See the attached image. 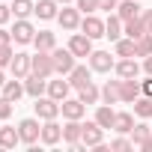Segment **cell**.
<instances>
[{
    "mask_svg": "<svg viewBox=\"0 0 152 152\" xmlns=\"http://www.w3.org/2000/svg\"><path fill=\"white\" fill-rule=\"evenodd\" d=\"M30 72L39 75V78H51L54 75V60H51V51H36L30 57Z\"/></svg>",
    "mask_w": 152,
    "mask_h": 152,
    "instance_id": "6da1fadb",
    "label": "cell"
},
{
    "mask_svg": "<svg viewBox=\"0 0 152 152\" xmlns=\"http://www.w3.org/2000/svg\"><path fill=\"white\" fill-rule=\"evenodd\" d=\"M51 60H54V72H57V75H69V72L75 69V54H72L69 48H66V51H63V48H54V51H51Z\"/></svg>",
    "mask_w": 152,
    "mask_h": 152,
    "instance_id": "7a4b0ae2",
    "label": "cell"
},
{
    "mask_svg": "<svg viewBox=\"0 0 152 152\" xmlns=\"http://www.w3.org/2000/svg\"><path fill=\"white\" fill-rule=\"evenodd\" d=\"M33 107H36V116H39V119H57V113L63 110V107H60V102H57V99H51V96H48V99H45V96H39Z\"/></svg>",
    "mask_w": 152,
    "mask_h": 152,
    "instance_id": "3957f363",
    "label": "cell"
},
{
    "mask_svg": "<svg viewBox=\"0 0 152 152\" xmlns=\"http://www.w3.org/2000/svg\"><path fill=\"white\" fill-rule=\"evenodd\" d=\"M12 39H15L18 45H30V42L36 39V30H33V24H30L27 18H18V21H15V27H12Z\"/></svg>",
    "mask_w": 152,
    "mask_h": 152,
    "instance_id": "277c9868",
    "label": "cell"
},
{
    "mask_svg": "<svg viewBox=\"0 0 152 152\" xmlns=\"http://www.w3.org/2000/svg\"><path fill=\"white\" fill-rule=\"evenodd\" d=\"M69 51H72L75 57H90V54H93V39H90L87 33H75V36L69 39Z\"/></svg>",
    "mask_w": 152,
    "mask_h": 152,
    "instance_id": "5b68a950",
    "label": "cell"
},
{
    "mask_svg": "<svg viewBox=\"0 0 152 152\" xmlns=\"http://www.w3.org/2000/svg\"><path fill=\"white\" fill-rule=\"evenodd\" d=\"M18 134H21V140H24V143H30V146H33V143L42 137V125H39L36 119H21Z\"/></svg>",
    "mask_w": 152,
    "mask_h": 152,
    "instance_id": "8992f818",
    "label": "cell"
},
{
    "mask_svg": "<svg viewBox=\"0 0 152 152\" xmlns=\"http://www.w3.org/2000/svg\"><path fill=\"white\" fill-rule=\"evenodd\" d=\"M116 63H113V57H110V51H93L90 54V69L93 72H110Z\"/></svg>",
    "mask_w": 152,
    "mask_h": 152,
    "instance_id": "52a82bcc",
    "label": "cell"
},
{
    "mask_svg": "<svg viewBox=\"0 0 152 152\" xmlns=\"http://www.w3.org/2000/svg\"><path fill=\"white\" fill-rule=\"evenodd\" d=\"M57 21H60V27L63 30H78L81 27V9H60L57 12Z\"/></svg>",
    "mask_w": 152,
    "mask_h": 152,
    "instance_id": "ba28073f",
    "label": "cell"
},
{
    "mask_svg": "<svg viewBox=\"0 0 152 152\" xmlns=\"http://www.w3.org/2000/svg\"><path fill=\"white\" fill-rule=\"evenodd\" d=\"M81 30H84L90 39H102V36H104V21L96 18V12H93V15H87V18L81 21Z\"/></svg>",
    "mask_w": 152,
    "mask_h": 152,
    "instance_id": "9c48e42d",
    "label": "cell"
},
{
    "mask_svg": "<svg viewBox=\"0 0 152 152\" xmlns=\"http://www.w3.org/2000/svg\"><path fill=\"white\" fill-rule=\"evenodd\" d=\"M39 140L48 143V146L60 143V140H63V125H57L54 119H45V125H42V137H39Z\"/></svg>",
    "mask_w": 152,
    "mask_h": 152,
    "instance_id": "30bf717a",
    "label": "cell"
},
{
    "mask_svg": "<svg viewBox=\"0 0 152 152\" xmlns=\"http://www.w3.org/2000/svg\"><path fill=\"white\" fill-rule=\"evenodd\" d=\"M60 107H63V116H66V119H81L84 110H87V104H84L81 99H63Z\"/></svg>",
    "mask_w": 152,
    "mask_h": 152,
    "instance_id": "8fae6325",
    "label": "cell"
},
{
    "mask_svg": "<svg viewBox=\"0 0 152 152\" xmlns=\"http://www.w3.org/2000/svg\"><path fill=\"white\" fill-rule=\"evenodd\" d=\"M102 102H104V104L122 102V81H107V84L102 87Z\"/></svg>",
    "mask_w": 152,
    "mask_h": 152,
    "instance_id": "7c38bea8",
    "label": "cell"
},
{
    "mask_svg": "<svg viewBox=\"0 0 152 152\" xmlns=\"http://www.w3.org/2000/svg\"><path fill=\"white\" fill-rule=\"evenodd\" d=\"M102 125L99 122H84V128H81V140L87 143V146H99L102 143Z\"/></svg>",
    "mask_w": 152,
    "mask_h": 152,
    "instance_id": "4fadbf2b",
    "label": "cell"
},
{
    "mask_svg": "<svg viewBox=\"0 0 152 152\" xmlns=\"http://www.w3.org/2000/svg\"><path fill=\"white\" fill-rule=\"evenodd\" d=\"M113 69H116V75H119L122 81H125V78H137V75H140V66H137V60H134V57H122Z\"/></svg>",
    "mask_w": 152,
    "mask_h": 152,
    "instance_id": "5bb4252c",
    "label": "cell"
},
{
    "mask_svg": "<svg viewBox=\"0 0 152 152\" xmlns=\"http://www.w3.org/2000/svg\"><path fill=\"white\" fill-rule=\"evenodd\" d=\"M90 78H93V69H87V66H75V69L69 72V84H72V87H78V90L87 87Z\"/></svg>",
    "mask_w": 152,
    "mask_h": 152,
    "instance_id": "9a60e30c",
    "label": "cell"
},
{
    "mask_svg": "<svg viewBox=\"0 0 152 152\" xmlns=\"http://www.w3.org/2000/svg\"><path fill=\"white\" fill-rule=\"evenodd\" d=\"M24 90H27V96H33V99H39L45 90H48V84H45V78H39V75H27L24 78Z\"/></svg>",
    "mask_w": 152,
    "mask_h": 152,
    "instance_id": "2e32d148",
    "label": "cell"
},
{
    "mask_svg": "<svg viewBox=\"0 0 152 152\" xmlns=\"http://www.w3.org/2000/svg\"><path fill=\"white\" fill-rule=\"evenodd\" d=\"M9 69H12L15 78H27V75H30V54H15L12 63H9Z\"/></svg>",
    "mask_w": 152,
    "mask_h": 152,
    "instance_id": "e0dca14e",
    "label": "cell"
},
{
    "mask_svg": "<svg viewBox=\"0 0 152 152\" xmlns=\"http://www.w3.org/2000/svg\"><path fill=\"white\" fill-rule=\"evenodd\" d=\"M122 33H125V24H122V18H119V15H110V18L104 21V36H107L110 42H116Z\"/></svg>",
    "mask_w": 152,
    "mask_h": 152,
    "instance_id": "ac0fdd59",
    "label": "cell"
},
{
    "mask_svg": "<svg viewBox=\"0 0 152 152\" xmlns=\"http://www.w3.org/2000/svg\"><path fill=\"white\" fill-rule=\"evenodd\" d=\"M119 81H122V78H119ZM140 93H143V87H140L137 78H125V81H122V102H134V99H140Z\"/></svg>",
    "mask_w": 152,
    "mask_h": 152,
    "instance_id": "d6986e66",
    "label": "cell"
},
{
    "mask_svg": "<svg viewBox=\"0 0 152 152\" xmlns=\"http://www.w3.org/2000/svg\"><path fill=\"white\" fill-rule=\"evenodd\" d=\"M81 128H84V125H81L78 119H69V122L63 125V140H66L69 146H75V143H81Z\"/></svg>",
    "mask_w": 152,
    "mask_h": 152,
    "instance_id": "ffe728a7",
    "label": "cell"
},
{
    "mask_svg": "<svg viewBox=\"0 0 152 152\" xmlns=\"http://www.w3.org/2000/svg\"><path fill=\"white\" fill-rule=\"evenodd\" d=\"M116 15L122 21H131V18H140V6H137V0H122V3L116 6Z\"/></svg>",
    "mask_w": 152,
    "mask_h": 152,
    "instance_id": "44dd1931",
    "label": "cell"
},
{
    "mask_svg": "<svg viewBox=\"0 0 152 152\" xmlns=\"http://www.w3.org/2000/svg\"><path fill=\"white\" fill-rule=\"evenodd\" d=\"M69 90H72V84H69V81H48V96H51V99H57V102L69 99Z\"/></svg>",
    "mask_w": 152,
    "mask_h": 152,
    "instance_id": "7402d4cb",
    "label": "cell"
},
{
    "mask_svg": "<svg viewBox=\"0 0 152 152\" xmlns=\"http://www.w3.org/2000/svg\"><path fill=\"white\" fill-rule=\"evenodd\" d=\"M24 93H27V90H24L21 78H12V81H6V84H3V96H6L9 102H18V99H21Z\"/></svg>",
    "mask_w": 152,
    "mask_h": 152,
    "instance_id": "603a6c76",
    "label": "cell"
},
{
    "mask_svg": "<svg viewBox=\"0 0 152 152\" xmlns=\"http://www.w3.org/2000/svg\"><path fill=\"white\" fill-rule=\"evenodd\" d=\"M33 15H39L42 21H51V18H57V0H39Z\"/></svg>",
    "mask_w": 152,
    "mask_h": 152,
    "instance_id": "cb8c5ba5",
    "label": "cell"
},
{
    "mask_svg": "<svg viewBox=\"0 0 152 152\" xmlns=\"http://www.w3.org/2000/svg\"><path fill=\"white\" fill-rule=\"evenodd\" d=\"M33 45H36V51H54L57 39H54V33H51V30H39V33H36V39H33Z\"/></svg>",
    "mask_w": 152,
    "mask_h": 152,
    "instance_id": "d4e9b609",
    "label": "cell"
},
{
    "mask_svg": "<svg viewBox=\"0 0 152 152\" xmlns=\"http://www.w3.org/2000/svg\"><path fill=\"white\" fill-rule=\"evenodd\" d=\"M78 99H81L84 104H96V102L102 99V90H99V87H96V84L90 81L87 87H81V90H78Z\"/></svg>",
    "mask_w": 152,
    "mask_h": 152,
    "instance_id": "484cf974",
    "label": "cell"
},
{
    "mask_svg": "<svg viewBox=\"0 0 152 152\" xmlns=\"http://www.w3.org/2000/svg\"><path fill=\"white\" fill-rule=\"evenodd\" d=\"M113 119H116V110H113L110 104H102V107L96 110V122H99L102 128H113Z\"/></svg>",
    "mask_w": 152,
    "mask_h": 152,
    "instance_id": "4316f807",
    "label": "cell"
},
{
    "mask_svg": "<svg viewBox=\"0 0 152 152\" xmlns=\"http://www.w3.org/2000/svg\"><path fill=\"white\" fill-rule=\"evenodd\" d=\"M18 140H21V134H18L15 128H9V125H0V149H12Z\"/></svg>",
    "mask_w": 152,
    "mask_h": 152,
    "instance_id": "83f0119b",
    "label": "cell"
},
{
    "mask_svg": "<svg viewBox=\"0 0 152 152\" xmlns=\"http://www.w3.org/2000/svg\"><path fill=\"white\" fill-rule=\"evenodd\" d=\"M116 57H137V39H116Z\"/></svg>",
    "mask_w": 152,
    "mask_h": 152,
    "instance_id": "f1b7e54d",
    "label": "cell"
},
{
    "mask_svg": "<svg viewBox=\"0 0 152 152\" xmlns=\"http://www.w3.org/2000/svg\"><path fill=\"white\" fill-rule=\"evenodd\" d=\"M131 128H134V116H131V113H116V119H113V131H119V134H131Z\"/></svg>",
    "mask_w": 152,
    "mask_h": 152,
    "instance_id": "f546056e",
    "label": "cell"
},
{
    "mask_svg": "<svg viewBox=\"0 0 152 152\" xmlns=\"http://www.w3.org/2000/svg\"><path fill=\"white\" fill-rule=\"evenodd\" d=\"M125 24V33H128V39H140L143 33H146V24H143V18H131V21H122Z\"/></svg>",
    "mask_w": 152,
    "mask_h": 152,
    "instance_id": "4dcf8cb0",
    "label": "cell"
},
{
    "mask_svg": "<svg viewBox=\"0 0 152 152\" xmlns=\"http://www.w3.org/2000/svg\"><path fill=\"white\" fill-rule=\"evenodd\" d=\"M149 137H152V128H149L146 122H137V125L131 128V143H134V146H140V143L149 140Z\"/></svg>",
    "mask_w": 152,
    "mask_h": 152,
    "instance_id": "1f68e13d",
    "label": "cell"
},
{
    "mask_svg": "<svg viewBox=\"0 0 152 152\" xmlns=\"http://www.w3.org/2000/svg\"><path fill=\"white\" fill-rule=\"evenodd\" d=\"M134 113H137L140 119H149V116H152V96L134 99Z\"/></svg>",
    "mask_w": 152,
    "mask_h": 152,
    "instance_id": "d6a6232c",
    "label": "cell"
},
{
    "mask_svg": "<svg viewBox=\"0 0 152 152\" xmlns=\"http://www.w3.org/2000/svg\"><path fill=\"white\" fill-rule=\"evenodd\" d=\"M33 12H36V3H30V0H15L12 3V15L15 18H27Z\"/></svg>",
    "mask_w": 152,
    "mask_h": 152,
    "instance_id": "836d02e7",
    "label": "cell"
},
{
    "mask_svg": "<svg viewBox=\"0 0 152 152\" xmlns=\"http://www.w3.org/2000/svg\"><path fill=\"white\" fill-rule=\"evenodd\" d=\"M152 54V33H143L137 39V57H149Z\"/></svg>",
    "mask_w": 152,
    "mask_h": 152,
    "instance_id": "e575fe53",
    "label": "cell"
},
{
    "mask_svg": "<svg viewBox=\"0 0 152 152\" xmlns=\"http://www.w3.org/2000/svg\"><path fill=\"white\" fill-rule=\"evenodd\" d=\"M78 3V9L84 12V15H93V12H99V0H75Z\"/></svg>",
    "mask_w": 152,
    "mask_h": 152,
    "instance_id": "d590c367",
    "label": "cell"
},
{
    "mask_svg": "<svg viewBox=\"0 0 152 152\" xmlns=\"http://www.w3.org/2000/svg\"><path fill=\"white\" fill-rule=\"evenodd\" d=\"M12 45H0V69H3V66H9L12 63Z\"/></svg>",
    "mask_w": 152,
    "mask_h": 152,
    "instance_id": "8d00e7d4",
    "label": "cell"
},
{
    "mask_svg": "<svg viewBox=\"0 0 152 152\" xmlns=\"http://www.w3.org/2000/svg\"><path fill=\"white\" fill-rule=\"evenodd\" d=\"M12 116V102L6 96H0V119H9Z\"/></svg>",
    "mask_w": 152,
    "mask_h": 152,
    "instance_id": "74e56055",
    "label": "cell"
},
{
    "mask_svg": "<svg viewBox=\"0 0 152 152\" xmlns=\"http://www.w3.org/2000/svg\"><path fill=\"white\" fill-rule=\"evenodd\" d=\"M131 146H134V143H131V140H125V137H116V140L110 143V149H113V152H125V149H131Z\"/></svg>",
    "mask_w": 152,
    "mask_h": 152,
    "instance_id": "f35d334b",
    "label": "cell"
},
{
    "mask_svg": "<svg viewBox=\"0 0 152 152\" xmlns=\"http://www.w3.org/2000/svg\"><path fill=\"white\" fill-rule=\"evenodd\" d=\"M9 18H12V6H6L3 0H0V24H6Z\"/></svg>",
    "mask_w": 152,
    "mask_h": 152,
    "instance_id": "ab89813d",
    "label": "cell"
},
{
    "mask_svg": "<svg viewBox=\"0 0 152 152\" xmlns=\"http://www.w3.org/2000/svg\"><path fill=\"white\" fill-rule=\"evenodd\" d=\"M119 6V0H99V9H104V12H113Z\"/></svg>",
    "mask_w": 152,
    "mask_h": 152,
    "instance_id": "60d3db41",
    "label": "cell"
},
{
    "mask_svg": "<svg viewBox=\"0 0 152 152\" xmlns=\"http://www.w3.org/2000/svg\"><path fill=\"white\" fill-rule=\"evenodd\" d=\"M140 18H143V24H146V33H152V9H143Z\"/></svg>",
    "mask_w": 152,
    "mask_h": 152,
    "instance_id": "b9f144b4",
    "label": "cell"
},
{
    "mask_svg": "<svg viewBox=\"0 0 152 152\" xmlns=\"http://www.w3.org/2000/svg\"><path fill=\"white\" fill-rule=\"evenodd\" d=\"M0 45H12V30H0Z\"/></svg>",
    "mask_w": 152,
    "mask_h": 152,
    "instance_id": "7bdbcfd3",
    "label": "cell"
},
{
    "mask_svg": "<svg viewBox=\"0 0 152 152\" xmlns=\"http://www.w3.org/2000/svg\"><path fill=\"white\" fill-rule=\"evenodd\" d=\"M140 87H143V96H152V75L146 81H140Z\"/></svg>",
    "mask_w": 152,
    "mask_h": 152,
    "instance_id": "ee69618b",
    "label": "cell"
},
{
    "mask_svg": "<svg viewBox=\"0 0 152 152\" xmlns=\"http://www.w3.org/2000/svg\"><path fill=\"white\" fill-rule=\"evenodd\" d=\"M143 72H146V75H152V54H149V57H143Z\"/></svg>",
    "mask_w": 152,
    "mask_h": 152,
    "instance_id": "f6af8a7d",
    "label": "cell"
},
{
    "mask_svg": "<svg viewBox=\"0 0 152 152\" xmlns=\"http://www.w3.org/2000/svg\"><path fill=\"white\" fill-rule=\"evenodd\" d=\"M140 149H143V152H152V137H149V140H143V143H140Z\"/></svg>",
    "mask_w": 152,
    "mask_h": 152,
    "instance_id": "bcb514c9",
    "label": "cell"
},
{
    "mask_svg": "<svg viewBox=\"0 0 152 152\" xmlns=\"http://www.w3.org/2000/svg\"><path fill=\"white\" fill-rule=\"evenodd\" d=\"M3 84H6V78H3V72H0V87H3Z\"/></svg>",
    "mask_w": 152,
    "mask_h": 152,
    "instance_id": "7dc6e473",
    "label": "cell"
},
{
    "mask_svg": "<svg viewBox=\"0 0 152 152\" xmlns=\"http://www.w3.org/2000/svg\"><path fill=\"white\" fill-rule=\"evenodd\" d=\"M57 3H63V6H66V3H72V0H57Z\"/></svg>",
    "mask_w": 152,
    "mask_h": 152,
    "instance_id": "c3c4849f",
    "label": "cell"
}]
</instances>
